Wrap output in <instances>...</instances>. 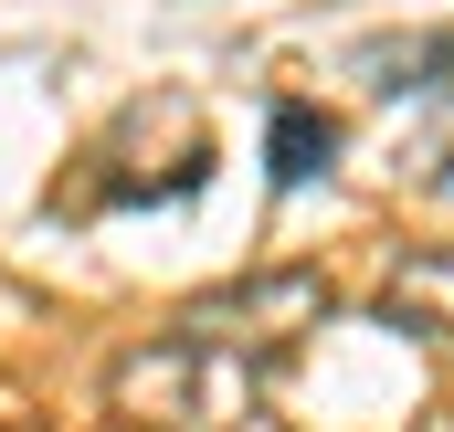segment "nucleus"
<instances>
[{"label": "nucleus", "instance_id": "nucleus-1", "mask_svg": "<svg viewBox=\"0 0 454 432\" xmlns=\"http://www.w3.org/2000/svg\"><path fill=\"white\" fill-rule=\"evenodd\" d=\"M275 137H286V148H275V180H307V158H328V127H307L296 106L275 116Z\"/></svg>", "mask_w": 454, "mask_h": 432}]
</instances>
